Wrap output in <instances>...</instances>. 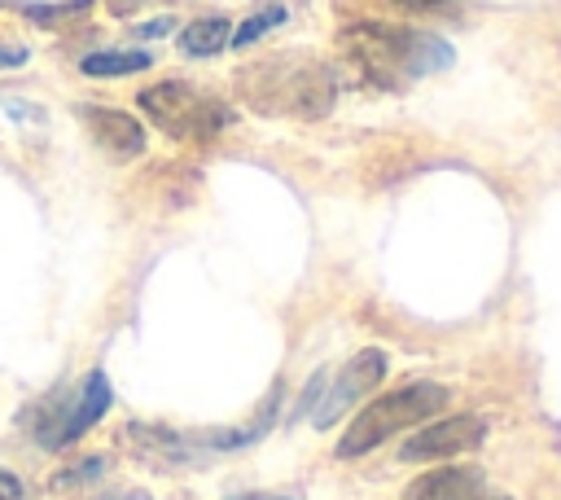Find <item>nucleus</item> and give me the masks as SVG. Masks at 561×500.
Segmentation results:
<instances>
[{
	"label": "nucleus",
	"mask_w": 561,
	"mask_h": 500,
	"mask_svg": "<svg viewBox=\"0 0 561 500\" xmlns=\"http://www.w3.org/2000/svg\"><path fill=\"white\" fill-rule=\"evenodd\" d=\"M346 48L386 88H403L451 61V48L438 35L412 31V26H381V22L346 26Z\"/></svg>",
	"instance_id": "f257e3e1"
},
{
	"label": "nucleus",
	"mask_w": 561,
	"mask_h": 500,
	"mask_svg": "<svg viewBox=\"0 0 561 500\" xmlns=\"http://www.w3.org/2000/svg\"><path fill=\"white\" fill-rule=\"evenodd\" d=\"M241 92L254 110L294 118H320L337 96L333 70L320 61H259L250 75H241Z\"/></svg>",
	"instance_id": "f03ea898"
},
{
	"label": "nucleus",
	"mask_w": 561,
	"mask_h": 500,
	"mask_svg": "<svg viewBox=\"0 0 561 500\" xmlns=\"http://www.w3.org/2000/svg\"><path fill=\"white\" fill-rule=\"evenodd\" d=\"M447 399L451 395L438 382H408L399 390H386L381 399H373L368 408H359L351 417V425H346V434L337 443V456H364V452H373L377 443L394 439L399 430H412L425 417H434Z\"/></svg>",
	"instance_id": "7ed1b4c3"
},
{
	"label": "nucleus",
	"mask_w": 561,
	"mask_h": 500,
	"mask_svg": "<svg viewBox=\"0 0 561 500\" xmlns=\"http://www.w3.org/2000/svg\"><path fill=\"white\" fill-rule=\"evenodd\" d=\"M136 101L149 114V123L162 127L167 136H215L232 118L224 101L206 96L202 88H193L184 79H162V83L145 88Z\"/></svg>",
	"instance_id": "20e7f679"
},
{
	"label": "nucleus",
	"mask_w": 561,
	"mask_h": 500,
	"mask_svg": "<svg viewBox=\"0 0 561 500\" xmlns=\"http://www.w3.org/2000/svg\"><path fill=\"white\" fill-rule=\"evenodd\" d=\"M482 439H486V421H482V417H473V412L443 417V421L421 425V430L403 443V461H443V456H460V452H473Z\"/></svg>",
	"instance_id": "39448f33"
},
{
	"label": "nucleus",
	"mask_w": 561,
	"mask_h": 500,
	"mask_svg": "<svg viewBox=\"0 0 561 500\" xmlns=\"http://www.w3.org/2000/svg\"><path fill=\"white\" fill-rule=\"evenodd\" d=\"M386 377V351H377V346H364L342 373H337V382L329 386V395H324V408L316 412V425H333L359 395H368L377 382Z\"/></svg>",
	"instance_id": "423d86ee"
},
{
	"label": "nucleus",
	"mask_w": 561,
	"mask_h": 500,
	"mask_svg": "<svg viewBox=\"0 0 561 500\" xmlns=\"http://www.w3.org/2000/svg\"><path fill=\"white\" fill-rule=\"evenodd\" d=\"M408 500H504L482 469L473 465H443V469H430L421 474L412 487H408Z\"/></svg>",
	"instance_id": "0eeeda50"
},
{
	"label": "nucleus",
	"mask_w": 561,
	"mask_h": 500,
	"mask_svg": "<svg viewBox=\"0 0 561 500\" xmlns=\"http://www.w3.org/2000/svg\"><path fill=\"white\" fill-rule=\"evenodd\" d=\"M79 118L88 123L92 140H96L110 158H118V162H123V158H136V154L145 149V127H140V118H131V114H123V110L83 105Z\"/></svg>",
	"instance_id": "6e6552de"
},
{
	"label": "nucleus",
	"mask_w": 561,
	"mask_h": 500,
	"mask_svg": "<svg viewBox=\"0 0 561 500\" xmlns=\"http://www.w3.org/2000/svg\"><path fill=\"white\" fill-rule=\"evenodd\" d=\"M110 404H114V390H110V377L101 373V368H92L83 382H79V390L70 395V412H66V434H61V447L66 443H75V439H83L105 412H110Z\"/></svg>",
	"instance_id": "1a4fd4ad"
},
{
	"label": "nucleus",
	"mask_w": 561,
	"mask_h": 500,
	"mask_svg": "<svg viewBox=\"0 0 561 500\" xmlns=\"http://www.w3.org/2000/svg\"><path fill=\"white\" fill-rule=\"evenodd\" d=\"M149 61H153V57H149L145 48H110V53H88V57L79 61V70L92 75V79H118V75L145 70Z\"/></svg>",
	"instance_id": "9d476101"
},
{
	"label": "nucleus",
	"mask_w": 561,
	"mask_h": 500,
	"mask_svg": "<svg viewBox=\"0 0 561 500\" xmlns=\"http://www.w3.org/2000/svg\"><path fill=\"white\" fill-rule=\"evenodd\" d=\"M228 44V22L224 18H197L180 31V48L188 57H215Z\"/></svg>",
	"instance_id": "9b49d317"
},
{
	"label": "nucleus",
	"mask_w": 561,
	"mask_h": 500,
	"mask_svg": "<svg viewBox=\"0 0 561 500\" xmlns=\"http://www.w3.org/2000/svg\"><path fill=\"white\" fill-rule=\"evenodd\" d=\"M280 22H285V4H267V9H259L254 18H245V22L228 35V44H254L267 26H280Z\"/></svg>",
	"instance_id": "f8f14e48"
},
{
	"label": "nucleus",
	"mask_w": 561,
	"mask_h": 500,
	"mask_svg": "<svg viewBox=\"0 0 561 500\" xmlns=\"http://www.w3.org/2000/svg\"><path fill=\"white\" fill-rule=\"evenodd\" d=\"M92 0H66V4H22V13L31 18V22H57V18H70V13H79V9H88Z\"/></svg>",
	"instance_id": "ddd939ff"
},
{
	"label": "nucleus",
	"mask_w": 561,
	"mask_h": 500,
	"mask_svg": "<svg viewBox=\"0 0 561 500\" xmlns=\"http://www.w3.org/2000/svg\"><path fill=\"white\" fill-rule=\"evenodd\" d=\"M22 496H26V482L13 469H0V500H22Z\"/></svg>",
	"instance_id": "4468645a"
},
{
	"label": "nucleus",
	"mask_w": 561,
	"mask_h": 500,
	"mask_svg": "<svg viewBox=\"0 0 561 500\" xmlns=\"http://www.w3.org/2000/svg\"><path fill=\"white\" fill-rule=\"evenodd\" d=\"M31 53L22 48V44H0V70H13V66H22Z\"/></svg>",
	"instance_id": "2eb2a0df"
},
{
	"label": "nucleus",
	"mask_w": 561,
	"mask_h": 500,
	"mask_svg": "<svg viewBox=\"0 0 561 500\" xmlns=\"http://www.w3.org/2000/svg\"><path fill=\"white\" fill-rule=\"evenodd\" d=\"M167 26H171V22H167V18H162V22H145V26H140V31H136V35H145V39H153V35H162V31H167Z\"/></svg>",
	"instance_id": "dca6fc26"
},
{
	"label": "nucleus",
	"mask_w": 561,
	"mask_h": 500,
	"mask_svg": "<svg viewBox=\"0 0 561 500\" xmlns=\"http://www.w3.org/2000/svg\"><path fill=\"white\" fill-rule=\"evenodd\" d=\"M390 4H403V9H434V4H447V0H390Z\"/></svg>",
	"instance_id": "f3484780"
},
{
	"label": "nucleus",
	"mask_w": 561,
	"mask_h": 500,
	"mask_svg": "<svg viewBox=\"0 0 561 500\" xmlns=\"http://www.w3.org/2000/svg\"><path fill=\"white\" fill-rule=\"evenodd\" d=\"M241 500H285V496H241Z\"/></svg>",
	"instance_id": "a211bd4d"
},
{
	"label": "nucleus",
	"mask_w": 561,
	"mask_h": 500,
	"mask_svg": "<svg viewBox=\"0 0 561 500\" xmlns=\"http://www.w3.org/2000/svg\"><path fill=\"white\" fill-rule=\"evenodd\" d=\"M0 4H4V0H0Z\"/></svg>",
	"instance_id": "6ab92c4d"
}]
</instances>
